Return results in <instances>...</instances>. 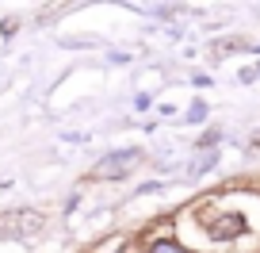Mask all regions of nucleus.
Instances as JSON below:
<instances>
[{
  "label": "nucleus",
  "mask_w": 260,
  "mask_h": 253,
  "mask_svg": "<svg viewBox=\"0 0 260 253\" xmlns=\"http://www.w3.org/2000/svg\"><path fill=\"white\" fill-rule=\"evenodd\" d=\"M149 253H184V249H180V245L172 242V238H161V242H153V245H149Z\"/></svg>",
  "instance_id": "obj_3"
},
{
  "label": "nucleus",
  "mask_w": 260,
  "mask_h": 253,
  "mask_svg": "<svg viewBox=\"0 0 260 253\" xmlns=\"http://www.w3.org/2000/svg\"><path fill=\"white\" fill-rule=\"evenodd\" d=\"M207 230H211L214 242H226V238H237L245 230V219H241V215H226V219H218L214 227H207Z\"/></svg>",
  "instance_id": "obj_1"
},
{
  "label": "nucleus",
  "mask_w": 260,
  "mask_h": 253,
  "mask_svg": "<svg viewBox=\"0 0 260 253\" xmlns=\"http://www.w3.org/2000/svg\"><path fill=\"white\" fill-rule=\"evenodd\" d=\"M134 157H138V150H119V154H107L104 161H100V165H104L100 173H104V177H111V173H122V169H126V161H134Z\"/></svg>",
  "instance_id": "obj_2"
}]
</instances>
